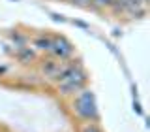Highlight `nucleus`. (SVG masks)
<instances>
[{
	"mask_svg": "<svg viewBox=\"0 0 150 132\" xmlns=\"http://www.w3.org/2000/svg\"><path fill=\"white\" fill-rule=\"evenodd\" d=\"M86 83V74L79 64L68 66V70L60 75L58 79V91L62 94H73L77 91H81L83 85Z\"/></svg>",
	"mask_w": 150,
	"mask_h": 132,
	"instance_id": "f257e3e1",
	"label": "nucleus"
},
{
	"mask_svg": "<svg viewBox=\"0 0 150 132\" xmlns=\"http://www.w3.org/2000/svg\"><path fill=\"white\" fill-rule=\"evenodd\" d=\"M75 111L84 119H98V108L96 102H94V94L88 91L79 94L77 100H75Z\"/></svg>",
	"mask_w": 150,
	"mask_h": 132,
	"instance_id": "f03ea898",
	"label": "nucleus"
},
{
	"mask_svg": "<svg viewBox=\"0 0 150 132\" xmlns=\"http://www.w3.org/2000/svg\"><path fill=\"white\" fill-rule=\"evenodd\" d=\"M51 51L58 59H68L73 55V45L66 38H56V40H51Z\"/></svg>",
	"mask_w": 150,
	"mask_h": 132,
	"instance_id": "7ed1b4c3",
	"label": "nucleus"
},
{
	"mask_svg": "<svg viewBox=\"0 0 150 132\" xmlns=\"http://www.w3.org/2000/svg\"><path fill=\"white\" fill-rule=\"evenodd\" d=\"M66 70H68V66H64L62 62H47V64H43V72L49 75V77H54V79H60V75H62Z\"/></svg>",
	"mask_w": 150,
	"mask_h": 132,
	"instance_id": "20e7f679",
	"label": "nucleus"
},
{
	"mask_svg": "<svg viewBox=\"0 0 150 132\" xmlns=\"http://www.w3.org/2000/svg\"><path fill=\"white\" fill-rule=\"evenodd\" d=\"M36 47L41 49V51H51V40H47V38H38Z\"/></svg>",
	"mask_w": 150,
	"mask_h": 132,
	"instance_id": "39448f33",
	"label": "nucleus"
},
{
	"mask_svg": "<svg viewBox=\"0 0 150 132\" xmlns=\"http://www.w3.org/2000/svg\"><path fill=\"white\" fill-rule=\"evenodd\" d=\"M83 132H101V130L98 128L96 125H92V123H90V125H86V126L83 128Z\"/></svg>",
	"mask_w": 150,
	"mask_h": 132,
	"instance_id": "423d86ee",
	"label": "nucleus"
},
{
	"mask_svg": "<svg viewBox=\"0 0 150 132\" xmlns=\"http://www.w3.org/2000/svg\"><path fill=\"white\" fill-rule=\"evenodd\" d=\"M96 6H100V8H103V6H109V4L112 2V0H92Z\"/></svg>",
	"mask_w": 150,
	"mask_h": 132,
	"instance_id": "0eeeda50",
	"label": "nucleus"
},
{
	"mask_svg": "<svg viewBox=\"0 0 150 132\" xmlns=\"http://www.w3.org/2000/svg\"><path fill=\"white\" fill-rule=\"evenodd\" d=\"M75 2H77V4H83V6H84V4H88L90 0H75Z\"/></svg>",
	"mask_w": 150,
	"mask_h": 132,
	"instance_id": "6e6552de",
	"label": "nucleus"
}]
</instances>
